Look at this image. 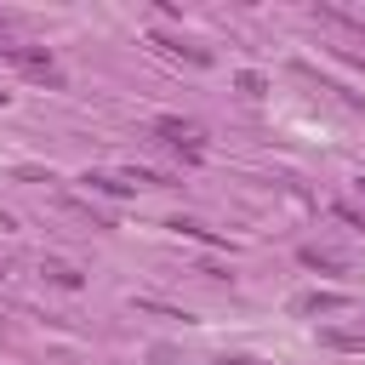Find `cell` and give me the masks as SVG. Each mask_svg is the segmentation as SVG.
I'll return each instance as SVG.
<instances>
[{
	"label": "cell",
	"instance_id": "obj_1",
	"mask_svg": "<svg viewBox=\"0 0 365 365\" xmlns=\"http://www.w3.org/2000/svg\"><path fill=\"white\" fill-rule=\"evenodd\" d=\"M154 137H160V143H171V148H177L182 160H200V125H194V120L160 114V120H154Z\"/></svg>",
	"mask_w": 365,
	"mask_h": 365
},
{
	"label": "cell",
	"instance_id": "obj_9",
	"mask_svg": "<svg viewBox=\"0 0 365 365\" xmlns=\"http://www.w3.org/2000/svg\"><path fill=\"white\" fill-rule=\"evenodd\" d=\"M240 91L245 97H262V74H240Z\"/></svg>",
	"mask_w": 365,
	"mask_h": 365
},
{
	"label": "cell",
	"instance_id": "obj_10",
	"mask_svg": "<svg viewBox=\"0 0 365 365\" xmlns=\"http://www.w3.org/2000/svg\"><path fill=\"white\" fill-rule=\"evenodd\" d=\"M359 188H365V182H359Z\"/></svg>",
	"mask_w": 365,
	"mask_h": 365
},
{
	"label": "cell",
	"instance_id": "obj_3",
	"mask_svg": "<svg viewBox=\"0 0 365 365\" xmlns=\"http://www.w3.org/2000/svg\"><path fill=\"white\" fill-rule=\"evenodd\" d=\"M314 17H319L325 29H336V34H348V40H365V17H359V11H342V6L319 0V6H314Z\"/></svg>",
	"mask_w": 365,
	"mask_h": 365
},
{
	"label": "cell",
	"instance_id": "obj_4",
	"mask_svg": "<svg viewBox=\"0 0 365 365\" xmlns=\"http://www.w3.org/2000/svg\"><path fill=\"white\" fill-rule=\"evenodd\" d=\"M40 274H46L51 285H63V291H80V285H86V274H80L74 262H63V257H46V262H40Z\"/></svg>",
	"mask_w": 365,
	"mask_h": 365
},
{
	"label": "cell",
	"instance_id": "obj_6",
	"mask_svg": "<svg viewBox=\"0 0 365 365\" xmlns=\"http://www.w3.org/2000/svg\"><path fill=\"white\" fill-rule=\"evenodd\" d=\"M86 182H91L97 194H131V188H137L131 177H86Z\"/></svg>",
	"mask_w": 365,
	"mask_h": 365
},
{
	"label": "cell",
	"instance_id": "obj_7",
	"mask_svg": "<svg viewBox=\"0 0 365 365\" xmlns=\"http://www.w3.org/2000/svg\"><path fill=\"white\" fill-rule=\"evenodd\" d=\"M302 262L308 268H342V257L336 251H319V245H302Z\"/></svg>",
	"mask_w": 365,
	"mask_h": 365
},
{
	"label": "cell",
	"instance_id": "obj_2",
	"mask_svg": "<svg viewBox=\"0 0 365 365\" xmlns=\"http://www.w3.org/2000/svg\"><path fill=\"white\" fill-rule=\"evenodd\" d=\"M6 63H17L29 80H46V86H63V68L51 63V51H40V46H11L6 51Z\"/></svg>",
	"mask_w": 365,
	"mask_h": 365
},
{
	"label": "cell",
	"instance_id": "obj_8",
	"mask_svg": "<svg viewBox=\"0 0 365 365\" xmlns=\"http://www.w3.org/2000/svg\"><path fill=\"white\" fill-rule=\"evenodd\" d=\"M331 217H336V222H348V228H365V217H359L348 200H331Z\"/></svg>",
	"mask_w": 365,
	"mask_h": 365
},
{
	"label": "cell",
	"instance_id": "obj_5",
	"mask_svg": "<svg viewBox=\"0 0 365 365\" xmlns=\"http://www.w3.org/2000/svg\"><path fill=\"white\" fill-rule=\"evenodd\" d=\"M154 46H160V51H171V57H182V63H194V68H205V63H211V51H205V46L171 40V34H154Z\"/></svg>",
	"mask_w": 365,
	"mask_h": 365
}]
</instances>
